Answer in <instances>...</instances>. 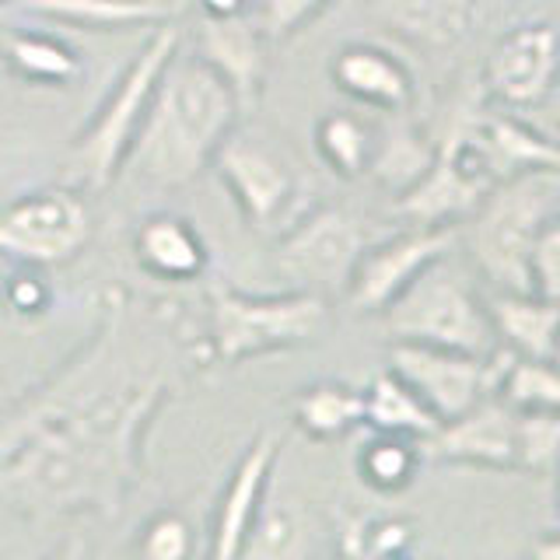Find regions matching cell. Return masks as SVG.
I'll use <instances>...</instances> for the list:
<instances>
[{
	"mask_svg": "<svg viewBox=\"0 0 560 560\" xmlns=\"http://www.w3.org/2000/svg\"><path fill=\"white\" fill-rule=\"evenodd\" d=\"M172 396L168 368L127 354L119 305L98 340L0 417V504L22 515H116L140 477V448Z\"/></svg>",
	"mask_w": 560,
	"mask_h": 560,
	"instance_id": "1",
	"label": "cell"
},
{
	"mask_svg": "<svg viewBox=\"0 0 560 560\" xmlns=\"http://www.w3.org/2000/svg\"><path fill=\"white\" fill-rule=\"evenodd\" d=\"M238 113L242 102L235 88L214 67L197 52H175L140 119L122 172H133L140 183L158 189L192 183L214 162L224 137L235 130Z\"/></svg>",
	"mask_w": 560,
	"mask_h": 560,
	"instance_id": "2",
	"label": "cell"
},
{
	"mask_svg": "<svg viewBox=\"0 0 560 560\" xmlns=\"http://www.w3.org/2000/svg\"><path fill=\"white\" fill-rule=\"evenodd\" d=\"M560 210V168H525L487 192L469 221V253L498 291H533L536 238Z\"/></svg>",
	"mask_w": 560,
	"mask_h": 560,
	"instance_id": "3",
	"label": "cell"
},
{
	"mask_svg": "<svg viewBox=\"0 0 560 560\" xmlns=\"http://www.w3.org/2000/svg\"><path fill=\"white\" fill-rule=\"evenodd\" d=\"M326 323L329 308L319 291L294 288L284 294H245L224 284L210 288V350L221 364L315 343Z\"/></svg>",
	"mask_w": 560,
	"mask_h": 560,
	"instance_id": "4",
	"label": "cell"
},
{
	"mask_svg": "<svg viewBox=\"0 0 560 560\" xmlns=\"http://www.w3.org/2000/svg\"><path fill=\"white\" fill-rule=\"evenodd\" d=\"M382 326L393 343H428L463 354H494L498 337L483 298L472 291L448 256L420 270L407 291L382 308Z\"/></svg>",
	"mask_w": 560,
	"mask_h": 560,
	"instance_id": "5",
	"label": "cell"
},
{
	"mask_svg": "<svg viewBox=\"0 0 560 560\" xmlns=\"http://www.w3.org/2000/svg\"><path fill=\"white\" fill-rule=\"evenodd\" d=\"M179 43H183V32L162 22L148 35V43L140 46L130 67L119 74L109 98L98 105L95 119L88 122L74 151H70L74 175L81 183L105 189L122 172V162H127L130 144L140 130V119L148 113L151 95L158 81H162L165 67L172 63L175 52H179Z\"/></svg>",
	"mask_w": 560,
	"mask_h": 560,
	"instance_id": "6",
	"label": "cell"
},
{
	"mask_svg": "<svg viewBox=\"0 0 560 560\" xmlns=\"http://www.w3.org/2000/svg\"><path fill=\"white\" fill-rule=\"evenodd\" d=\"M508 175L480 127V109L455 113L445 140L431 151L420 179L399 192L396 214L410 224H455L472 214Z\"/></svg>",
	"mask_w": 560,
	"mask_h": 560,
	"instance_id": "7",
	"label": "cell"
},
{
	"mask_svg": "<svg viewBox=\"0 0 560 560\" xmlns=\"http://www.w3.org/2000/svg\"><path fill=\"white\" fill-rule=\"evenodd\" d=\"M92 242V210L67 186H43L0 207V256L32 270L78 259Z\"/></svg>",
	"mask_w": 560,
	"mask_h": 560,
	"instance_id": "8",
	"label": "cell"
},
{
	"mask_svg": "<svg viewBox=\"0 0 560 560\" xmlns=\"http://www.w3.org/2000/svg\"><path fill=\"white\" fill-rule=\"evenodd\" d=\"M372 242V232L358 214L343 207H315L284 235H277V267L305 291L343 294L361 253Z\"/></svg>",
	"mask_w": 560,
	"mask_h": 560,
	"instance_id": "9",
	"label": "cell"
},
{
	"mask_svg": "<svg viewBox=\"0 0 560 560\" xmlns=\"http://www.w3.org/2000/svg\"><path fill=\"white\" fill-rule=\"evenodd\" d=\"M221 183L235 197L238 210L256 232L284 235L288 228L305 214L298 203L302 197V179L294 165L277 148L262 144L249 133H228L224 144L214 154Z\"/></svg>",
	"mask_w": 560,
	"mask_h": 560,
	"instance_id": "10",
	"label": "cell"
},
{
	"mask_svg": "<svg viewBox=\"0 0 560 560\" xmlns=\"http://www.w3.org/2000/svg\"><path fill=\"white\" fill-rule=\"evenodd\" d=\"M389 368L428 402L442 420H455L498 389V350L494 354H463V350L428 343H393Z\"/></svg>",
	"mask_w": 560,
	"mask_h": 560,
	"instance_id": "11",
	"label": "cell"
},
{
	"mask_svg": "<svg viewBox=\"0 0 560 560\" xmlns=\"http://www.w3.org/2000/svg\"><path fill=\"white\" fill-rule=\"evenodd\" d=\"M455 238H459L455 224H410L389 238L372 242L361 253L354 273H350V284L343 291L350 312L382 315V308L396 294L407 291V284L420 270H428L431 262L452 253Z\"/></svg>",
	"mask_w": 560,
	"mask_h": 560,
	"instance_id": "12",
	"label": "cell"
},
{
	"mask_svg": "<svg viewBox=\"0 0 560 560\" xmlns=\"http://www.w3.org/2000/svg\"><path fill=\"white\" fill-rule=\"evenodd\" d=\"M560 78V32L547 22H525L498 35L483 60V95L504 109H533L547 102Z\"/></svg>",
	"mask_w": 560,
	"mask_h": 560,
	"instance_id": "13",
	"label": "cell"
},
{
	"mask_svg": "<svg viewBox=\"0 0 560 560\" xmlns=\"http://www.w3.org/2000/svg\"><path fill=\"white\" fill-rule=\"evenodd\" d=\"M424 455L438 463L525 472V410L487 396L463 417L445 420L424 442Z\"/></svg>",
	"mask_w": 560,
	"mask_h": 560,
	"instance_id": "14",
	"label": "cell"
},
{
	"mask_svg": "<svg viewBox=\"0 0 560 560\" xmlns=\"http://www.w3.org/2000/svg\"><path fill=\"white\" fill-rule=\"evenodd\" d=\"M280 455V434L277 431H259L253 438V445L242 452L238 466L232 469V480H228L221 504L214 518H210V542L207 553L218 560H232L242 557L245 539L256 522V512L267 494L273 466Z\"/></svg>",
	"mask_w": 560,
	"mask_h": 560,
	"instance_id": "15",
	"label": "cell"
},
{
	"mask_svg": "<svg viewBox=\"0 0 560 560\" xmlns=\"http://www.w3.org/2000/svg\"><path fill=\"white\" fill-rule=\"evenodd\" d=\"M267 32L256 14L235 18H200L197 57L210 63L235 88L242 109L256 102L262 78H267Z\"/></svg>",
	"mask_w": 560,
	"mask_h": 560,
	"instance_id": "16",
	"label": "cell"
},
{
	"mask_svg": "<svg viewBox=\"0 0 560 560\" xmlns=\"http://www.w3.org/2000/svg\"><path fill=\"white\" fill-rule=\"evenodd\" d=\"M332 84L340 88L347 98H354L364 109L375 113H407L413 105V74L396 52L354 43L337 52V60L329 67Z\"/></svg>",
	"mask_w": 560,
	"mask_h": 560,
	"instance_id": "17",
	"label": "cell"
},
{
	"mask_svg": "<svg viewBox=\"0 0 560 560\" xmlns=\"http://www.w3.org/2000/svg\"><path fill=\"white\" fill-rule=\"evenodd\" d=\"M133 256L140 270L165 284H189L207 273V242L197 224L172 210H158L137 224L133 232Z\"/></svg>",
	"mask_w": 560,
	"mask_h": 560,
	"instance_id": "18",
	"label": "cell"
},
{
	"mask_svg": "<svg viewBox=\"0 0 560 560\" xmlns=\"http://www.w3.org/2000/svg\"><path fill=\"white\" fill-rule=\"evenodd\" d=\"M498 347L522 358H553L560 347V305L536 291H498L483 298Z\"/></svg>",
	"mask_w": 560,
	"mask_h": 560,
	"instance_id": "19",
	"label": "cell"
},
{
	"mask_svg": "<svg viewBox=\"0 0 560 560\" xmlns=\"http://www.w3.org/2000/svg\"><path fill=\"white\" fill-rule=\"evenodd\" d=\"M382 25L420 46H455L477 18V0H364Z\"/></svg>",
	"mask_w": 560,
	"mask_h": 560,
	"instance_id": "20",
	"label": "cell"
},
{
	"mask_svg": "<svg viewBox=\"0 0 560 560\" xmlns=\"http://www.w3.org/2000/svg\"><path fill=\"white\" fill-rule=\"evenodd\" d=\"M28 14L92 32H116L130 25H162L172 8L162 0H14Z\"/></svg>",
	"mask_w": 560,
	"mask_h": 560,
	"instance_id": "21",
	"label": "cell"
},
{
	"mask_svg": "<svg viewBox=\"0 0 560 560\" xmlns=\"http://www.w3.org/2000/svg\"><path fill=\"white\" fill-rule=\"evenodd\" d=\"M364 428L428 442V438L442 428V420H438L428 410V402L389 368V372L375 375L372 385L364 389Z\"/></svg>",
	"mask_w": 560,
	"mask_h": 560,
	"instance_id": "22",
	"label": "cell"
},
{
	"mask_svg": "<svg viewBox=\"0 0 560 560\" xmlns=\"http://www.w3.org/2000/svg\"><path fill=\"white\" fill-rule=\"evenodd\" d=\"M0 60L18 81L28 84H49V88H67L81 74L78 52L52 32H8L0 39Z\"/></svg>",
	"mask_w": 560,
	"mask_h": 560,
	"instance_id": "23",
	"label": "cell"
},
{
	"mask_svg": "<svg viewBox=\"0 0 560 560\" xmlns=\"http://www.w3.org/2000/svg\"><path fill=\"white\" fill-rule=\"evenodd\" d=\"M294 424L312 442H337L354 428H364V389L343 382H315L294 396Z\"/></svg>",
	"mask_w": 560,
	"mask_h": 560,
	"instance_id": "24",
	"label": "cell"
},
{
	"mask_svg": "<svg viewBox=\"0 0 560 560\" xmlns=\"http://www.w3.org/2000/svg\"><path fill=\"white\" fill-rule=\"evenodd\" d=\"M518 410L560 413V364L553 358H522L498 347V389Z\"/></svg>",
	"mask_w": 560,
	"mask_h": 560,
	"instance_id": "25",
	"label": "cell"
},
{
	"mask_svg": "<svg viewBox=\"0 0 560 560\" xmlns=\"http://www.w3.org/2000/svg\"><path fill=\"white\" fill-rule=\"evenodd\" d=\"M420 463H424V442L407 434H385L372 431V438L358 452V477L378 490V494H399L417 477Z\"/></svg>",
	"mask_w": 560,
	"mask_h": 560,
	"instance_id": "26",
	"label": "cell"
},
{
	"mask_svg": "<svg viewBox=\"0 0 560 560\" xmlns=\"http://www.w3.org/2000/svg\"><path fill=\"white\" fill-rule=\"evenodd\" d=\"M315 151L340 179H358L372 172L378 144L354 113H329L315 127Z\"/></svg>",
	"mask_w": 560,
	"mask_h": 560,
	"instance_id": "27",
	"label": "cell"
},
{
	"mask_svg": "<svg viewBox=\"0 0 560 560\" xmlns=\"http://www.w3.org/2000/svg\"><path fill=\"white\" fill-rule=\"evenodd\" d=\"M413 542L407 518H354L343 529V553L350 557H396Z\"/></svg>",
	"mask_w": 560,
	"mask_h": 560,
	"instance_id": "28",
	"label": "cell"
},
{
	"mask_svg": "<svg viewBox=\"0 0 560 560\" xmlns=\"http://www.w3.org/2000/svg\"><path fill=\"white\" fill-rule=\"evenodd\" d=\"M192 550V529L179 512H158L140 533L137 553L148 560H183Z\"/></svg>",
	"mask_w": 560,
	"mask_h": 560,
	"instance_id": "29",
	"label": "cell"
},
{
	"mask_svg": "<svg viewBox=\"0 0 560 560\" xmlns=\"http://www.w3.org/2000/svg\"><path fill=\"white\" fill-rule=\"evenodd\" d=\"M332 0H259V25L267 32V39H288L298 28L315 22Z\"/></svg>",
	"mask_w": 560,
	"mask_h": 560,
	"instance_id": "30",
	"label": "cell"
},
{
	"mask_svg": "<svg viewBox=\"0 0 560 560\" xmlns=\"http://www.w3.org/2000/svg\"><path fill=\"white\" fill-rule=\"evenodd\" d=\"M529 273H533V291L560 305V210L542 224Z\"/></svg>",
	"mask_w": 560,
	"mask_h": 560,
	"instance_id": "31",
	"label": "cell"
},
{
	"mask_svg": "<svg viewBox=\"0 0 560 560\" xmlns=\"http://www.w3.org/2000/svg\"><path fill=\"white\" fill-rule=\"evenodd\" d=\"M203 18H235L249 14V0H197Z\"/></svg>",
	"mask_w": 560,
	"mask_h": 560,
	"instance_id": "32",
	"label": "cell"
},
{
	"mask_svg": "<svg viewBox=\"0 0 560 560\" xmlns=\"http://www.w3.org/2000/svg\"><path fill=\"white\" fill-rule=\"evenodd\" d=\"M533 553L542 557V560H560V529L550 533V536H542L536 547H533Z\"/></svg>",
	"mask_w": 560,
	"mask_h": 560,
	"instance_id": "33",
	"label": "cell"
},
{
	"mask_svg": "<svg viewBox=\"0 0 560 560\" xmlns=\"http://www.w3.org/2000/svg\"><path fill=\"white\" fill-rule=\"evenodd\" d=\"M553 472L560 477V463H557V469H553ZM557 518H560V483H557Z\"/></svg>",
	"mask_w": 560,
	"mask_h": 560,
	"instance_id": "34",
	"label": "cell"
},
{
	"mask_svg": "<svg viewBox=\"0 0 560 560\" xmlns=\"http://www.w3.org/2000/svg\"><path fill=\"white\" fill-rule=\"evenodd\" d=\"M477 4H504V0H477Z\"/></svg>",
	"mask_w": 560,
	"mask_h": 560,
	"instance_id": "35",
	"label": "cell"
},
{
	"mask_svg": "<svg viewBox=\"0 0 560 560\" xmlns=\"http://www.w3.org/2000/svg\"><path fill=\"white\" fill-rule=\"evenodd\" d=\"M0 4H14V0H0Z\"/></svg>",
	"mask_w": 560,
	"mask_h": 560,
	"instance_id": "36",
	"label": "cell"
}]
</instances>
